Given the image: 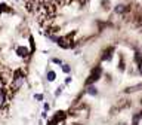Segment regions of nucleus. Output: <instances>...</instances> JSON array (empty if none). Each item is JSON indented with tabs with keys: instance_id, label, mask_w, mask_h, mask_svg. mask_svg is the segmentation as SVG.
<instances>
[{
	"instance_id": "nucleus-1",
	"label": "nucleus",
	"mask_w": 142,
	"mask_h": 125,
	"mask_svg": "<svg viewBox=\"0 0 142 125\" xmlns=\"http://www.w3.org/2000/svg\"><path fill=\"white\" fill-rule=\"evenodd\" d=\"M24 73L22 70H17L13 73V78H12V85H10V88L13 89V91H17L22 86V83H24Z\"/></svg>"
},
{
	"instance_id": "nucleus-2",
	"label": "nucleus",
	"mask_w": 142,
	"mask_h": 125,
	"mask_svg": "<svg viewBox=\"0 0 142 125\" xmlns=\"http://www.w3.org/2000/svg\"><path fill=\"white\" fill-rule=\"evenodd\" d=\"M101 73H102V69H101V66H98L95 70H93V73L90 74V78L86 80V85H92L93 82H96V80H99V78H101Z\"/></svg>"
},
{
	"instance_id": "nucleus-3",
	"label": "nucleus",
	"mask_w": 142,
	"mask_h": 125,
	"mask_svg": "<svg viewBox=\"0 0 142 125\" xmlns=\"http://www.w3.org/2000/svg\"><path fill=\"white\" fill-rule=\"evenodd\" d=\"M17 54H18V57H21V58H28V57H30L28 49H27V48H24V46H19V48H17Z\"/></svg>"
},
{
	"instance_id": "nucleus-4",
	"label": "nucleus",
	"mask_w": 142,
	"mask_h": 125,
	"mask_svg": "<svg viewBox=\"0 0 142 125\" xmlns=\"http://www.w3.org/2000/svg\"><path fill=\"white\" fill-rule=\"evenodd\" d=\"M116 14H126V12H129L130 10V8L129 6H124V5H118V6H116Z\"/></svg>"
},
{
	"instance_id": "nucleus-5",
	"label": "nucleus",
	"mask_w": 142,
	"mask_h": 125,
	"mask_svg": "<svg viewBox=\"0 0 142 125\" xmlns=\"http://www.w3.org/2000/svg\"><path fill=\"white\" fill-rule=\"evenodd\" d=\"M6 104V89L2 88L0 89V107Z\"/></svg>"
},
{
	"instance_id": "nucleus-6",
	"label": "nucleus",
	"mask_w": 142,
	"mask_h": 125,
	"mask_svg": "<svg viewBox=\"0 0 142 125\" xmlns=\"http://www.w3.org/2000/svg\"><path fill=\"white\" fill-rule=\"evenodd\" d=\"M142 88V83H139V85H135V86H129V88L126 89V92H135V91H138V89Z\"/></svg>"
},
{
	"instance_id": "nucleus-7",
	"label": "nucleus",
	"mask_w": 142,
	"mask_h": 125,
	"mask_svg": "<svg viewBox=\"0 0 142 125\" xmlns=\"http://www.w3.org/2000/svg\"><path fill=\"white\" fill-rule=\"evenodd\" d=\"M86 92H87V94H90V95H96V94H98V89L95 88V86H89Z\"/></svg>"
},
{
	"instance_id": "nucleus-8",
	"label": "nucleus",
	"mask_w": 142,
	"mask_h": 125,
	"mask_svg": "<svg viewBox=\"0 0 142 125\" xmlns=\"http://www.w3.org/2000/svg\"><path fill=\"white\" fill-rule=\"evenodd\" d=\"M111 51H113V48H109V51H108V52L105 51V54L102 55V60H111V54H109Z\"/></svg>"
},
{
	"instance_id": "nucleus-9",
	"label": "nucleus",
	"mask_w": 142,
	"mask_h": 125,
	"mask_svg": "<svg viewBox=\"0 0 142 125\" xmlns=\"http://www.w3.org/2000/svg\"><path fill=\"white\" fill-rule=\"evenodd\" d=\"M55 78H56V74H55V71H48V79L50 80V82H52V80H55Z\"/></svg>"
},
{
	"instance_id": "nucleus-10",
	"label": "nucleus",
	"mask_w": 142,
	"mask_h": 125,
	"mask_svg": "<svg viewBox=\"0 0 142 125\" xmlns=\"http://www.w3.org/2000/svg\"><path fill=\"white\" fill-rule=\"evenodd\" d=\"M139 115H133V119H132V125H138L139 124Z\"/></svg>"
},
{
	"instance_id": "nucleus-11",
	"label": "nucleus",
	"mask_w": 142,
	"mask_h": 125,
	"mask_svg": "<svg viewBox=\"0 0 142 125\" xmlns=\"http://www.w3.org/2000/svg\"><path fill=\"white\" fill-rule=\"evenodd\" d=\"M62 70L65 71V73H70L71 69H70V66H68V64H62Z\"/></svg>"
},
{
	"instance_id": "nucleus-12",
	"label": "nucleus",
	"mask_w": 142,
	"mask_h": 125,
	"mask_svg": "<svg viewBox=\"0 0 142 125\" xmlns=\"http://www.w3.org/2000/svg\"><path fill=\"white\" fill-rule=\"evenodd\" d=\"M61 92H62V86H59V88L56 89V92H55V95L58 97V95H61Z\"/></svg>"
},
{
	"instance_id": "nucleus-13",
	"label": "nucleus",
	"mask_w": 142,
	"mask_h": 125,
	"mask_svg": "<svg viewBox=\"0 0 142 125\" xmlns=\"http://www.w3.org/2000/svg\"><path fill=\"white\" fill-rule=\"evenodd\" d=\"M34 98L40 101V100H43V95H42V94H36V95H34Z\"/></svg>"
},
{
	"instance_id": "nucleus-14",
	"label": "nucleus",
	"mask_w": 142,
	"mask_h": 125,
	"mask_svg": "<svg viewBox=\"0 0 142 125\" xmlns=\"http://www.w3.org/2000/svg\"><path fill=\"white\" fill-rule=\"evenodd\" d=\"M52 61L55 62V64H62V60H59V58H53Z\"/></svg>"
},
{
	"instance_id": "nucleus-15",
	"label": "nucleus",
	"mask_w": 142,
	"mask_h": 125,
	"mask_svg": "<svg viewBox=\"0 0 142 125\" xmlns=\"http://www.w3.org/2000/svg\"><path fill=\"white\" fill-rule=\"evenodd\" d=\"M138 115H139V118H142V112H141V113H138Z\"/></svg>"
}]
</instances>
